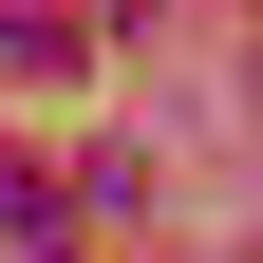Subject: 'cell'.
<instances>
[{
    "label": "cell",
    "instance_id": "obj_1",
    "mask_svg": "<svg viewBox=\"0 0 263 263\" xmlns=\"http://www.w3.org/2000/svg\"><path fill=\"white\" fill-rule=\"evenodd\" d=\"M207 263H226V245H207Z\"/></svg>",
    "mask_w": 263,
    "mask_h": 263
}]
</instances>
